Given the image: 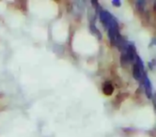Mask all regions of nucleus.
I'll return each instance as SVG.
<instances>
[{"mask_svg": "<svg viewBox=\"0 0 156 137\" xmlns=\"http://www.w3.org/2000/svg\"><path fill=\"white\" fill-rule=\"evenodd\" d=\"M112 17H113V15H111V13L108 12V11H106V10H101V12H100V19H101L102 23H103L105 27L107 26L109 20Z\"/></svg>", "mask_w": 156, "mask_h": 137, "instance_id": "1", "label": "nucleus"}, {"mask_svg": "<svg viewBox=\"0 0 156 137\" xmlns=\"http://www.w3.org/2000/svg\"><path fill=\"white\" fill-rule=\"evenodd\" d=\"M143 82H144V86H145V91L148 95L149 98H151V94H152V87H151V81L149 80V78L144 75L143 76Z\"/></svg>", "mask_w": 156, "mask_h": 137, "instance_id": "2", "label": "nucleus"}, {"mask_svg": "<svg viewBox=\"0 0 156 137\" xmlns=\"http://www.w3.org/2000/svg\"><path fill=\"white\" fill-rule=\"evenodd\" d=\"M133 77H135L136 80H141L143 78V76L145 75L144 71L141 70V68L137 65V63H135V65H133Z\"/></svg>", "mask_w": 156, "mask_h": 137, "instance_id": "3", "label": "nucleus"}, {"mask_svg": "<svg viewBox=\"0 0 156 137\" xmlns=\"http://www.w3.org/2000/svg\"><path fill=\"white\" fill-rule=\"evenodd\" d=\"M103 91L105 95H111L114 91V87L110 82H105L103 86Z\"/></svg>", "mask_w": 156, "mask_h": 137, "instance_id": "4", "label": "nucleus"}, {"mask_svg": "<svg viewBox=\"0 0 156 137\" xmlns=\"http://www.w3.org/2000/svg\"><path fill=\"white\" fill-rule=\"evenodd\" d=\"M121 62H122V64H123V65H126V64H128L130 62L129 59H128V58H127L126 54H121Z\"/></svg>", "mask_w": 156, "mask_h": 137, "instance_id": "5", "label": "nucleus"}, {"mask_svg": "<svg viewBox=\"0 0 156 137\" xmlns=\"http://www.w3.org/2000/svg\"><path fill=\"white\" fill-rule=\"evenodd\" d=\"M90 28L92 29V31H93V32H94L95 34H97V35H98V36H99L100 38L102 37L101 33H100V32H99V30H98V29L96 28V26H95V25H94V24H91V26H90Z\"/></svg>", "mask_w": 156, "mask_h": 137, "instance_id": "6", "label": "nucleus"}, {"mask_svg": "<svg viewBox=\"0 0 156 137\" xmlns=\"http://www.w3.org/2000/svg\"><path fill=\"white\" fill-rule=\"evenodd\" d=\"M136 5H137V9H143V6L145 5V2L144 1H138L137 3H136Z\"/></svg>", "mask_w": 156, "mask_h": 137, "instance_id": "7", "label": "nucleus"}, {"mask_svg": "<svg viewBox=\"0 0 156 137\" xmlns=\"http://www.w3.org/2000/svg\"><path fill=\"white\" fill-rule=\"evenodd\" d=\"M112 4H113V5H115V6H118V7H119V6H120V2L119 1V0H114V1L112 2Z\"/></svg>", "mask_w": 156, "mask_h": 137, "instance_id": "8", "label": "nucleus"}]
</instances>
